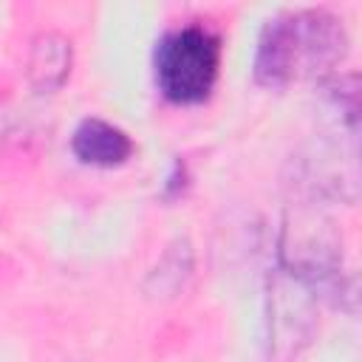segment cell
I'll return each mask as SVG.
<instances>
[{
	"label": "cell",
	"instance_id": "cell-1",
	"mask_svg": "<svg viewBox=\"0 0 362 362\" xmlns=\"http://www.w3.org/2000/svg\"><path fill=\"white\" fill-rule=\"evenodd\" d=\"M348 54L342 20L325 8H288L266 20L257 51L255 79L263 88L283 90L305 82H325Z\"/></svg>",
	"mask_w": 362,
	"mask_h": 362
},
{
	"label": "cell",
	"instance_id": "cell-2",
	"mask_svg": "<svg viewBox=\"0 0 362 362\" xmlns=\"http://www.w3.org/2000/svg\"><path fill=\"white\" fill-rule=\"evenodd\" d=\"M221 34L206 23H187L156 42L153 74L164 99L175 105L204 102L221 74Z\"/></svg>",
	"mask_w": 362,
	"mask_h": 362
},
{
	"label": "cell",
	"instance_id": "cell-3",
	"mask_svg": "<svg viewBox=\"0 0 362 362\" xmlns=\"http://www.w3.org/2000/svg\"><path fill=\"white\" fill-rule=\"evenodd\" d=\"M314 286L300 274L277 266L269 288V362H291L308 345L314 331Z\"/></svg>",
	"mask_w": 362,
	"mask_h": 362
},
{
	"label": "cell",
	"instance_id": "cell-4",
	"mask_svg": "<svg viewBox=\"0 0 362 362\" xmlns=\"http://www.w3.org/2000/svg\"><path fill=\"white\" fill-rule=\"evenodd\" d=\"M71 150L82 164L119 167L133 156V139L105 119H82L71 136Z\"/></svg>",
	"mask_w": 362,
	"mask_h": 362
},
{
	"label": "cell",
	"instance_id": "cell-5",
	"mask_svg": "<svg viewBox=\"0 0 362 362\" xmlns=\"http://www.w3.org/2000/svg\"><path fill=\"white\" fill-rule=\"evenodd\" d=\"M71 62H74L71 40L62 37L59 31H42L31 42L25 76L37 93H54L68 79Z\"/></svg>",
	"mask_w": 362,
	"mask_h": 362
},
{
	"label": "cell",
	"instance_id": "cell-6",
	"mask_svg": "<svg viewBox=\"0 0 362 362\" xmlns=\"http://www.w3.org/2000/svg\"><path fill=\"white\" fill-rule=\"evenodd\" d=\"M320 90L342 133L362 144V74H334Z\"/></svg>",
	"mask_w": 362,
	"mask_h": 362
}]
</instances>
